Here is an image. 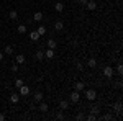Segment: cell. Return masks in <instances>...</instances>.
<instances>
[{
	"instance_id": "12",
	"label": "cell",
	"mask_w": 123,
	"mask_h": 121,
	"mask_svg": "<svg viewBox=\"0 0 123 121\" xmlns=\"http://www.w3.org/2000/svg\"><path fill=\"white\" fill-rule=\"evenodd\" d=\"M8 18L10 20H17L18 18V12H17V10H10L8 12Z\"/></svg>"
},
{
	"instance_id": "20",
	"label": "cell",
	"mask_w": 123,
	"mask_h": 121,
	"mask_svg": "<svg viewBox=\"0 0 123 121\" xmlns=\"http://www.w3.org/2000/svg\"><path fill=\"white\" fill-rule=\"evenodd\" d=\"M112 108H113V110H115L117 113H122V103H120V102L113 103V105H112Z\"/></svg>"
},
{
	"instance_id": "2",
	"label": "cell",
	"mask_w": 123,
	"mask_h": 121,
	"mask_svg": "<svg viewBox=\"0 0 123 121\" xmlns=\"http://www.w3.org/2000/svg\"><path fill=\"white\" fill-rule=\"evenodd\" d=\"M30 92H31V90H30V87L28 85H21V87H18V95L20 97H26V95H30Z\"/></svg>"
},
{
	"instance_id": "31",
	"label": "cell",
	"mask_w": 123,
	"mask_h": 121,
	"mask_svg": "<svg viewBox=\"0 0 123 121\" xmlns=\"http://www.w3.org/2000/svg\"><path fill=\"white\" fill-rule=\"evenodd\" d=\"M56 118H57V120H64V115H62V113H57Z\"/></svg>"
},
{
	"instance_id": "15",
	"label": "cell",
	"mask_w": 123,
	"mask_h": 121,
	"mask_svg": "<svg viewBox=\"0 0 123 121\" xmlns=\"http://www.w3.org/2000/svg\"><path fill=\"white\" fill-rule=\"evenodd\" d=\"M39 111H41V113H46L48 111V103H44L43 100L39 102Z\"/></svg>"
},
{
	"instance_id": "11",
	"label": "cell",
	"mask_w": 123,
	"mask_h": 121,
	"mask_svg": "<svg viewBox=\"0 0 123 121\" xmlns=\"http://www.w3.org/2000/svg\"><path fill=\"white\" fill-rule=\"evenodd\" d=\"M36 31H38V35H39V36H44V35L48 33V28L44 26V25H41V26H39V28L36 29Z\"/></svg>"
},
{
	"instance_id": "1",
	"label": "cell",
	"mask_w": 123,
	"mask_h": 121,
	"mask_svg": "<svg viewBox=\"0 0 123 121\" xmlns=\"http://www.w3.org/2000/svg\"><path fill=\"white\" fill-rule=\"evenodd\" d=\"M85 97H87L89 102H94L95 98H97V92H95L94 88H87L85 87Z\"/></svg>"
},
{
	"instance_id": "29",
	"label": "cell",
	"mask_w": 123,
	"mask_h": 121,
	"mask_svg": "<svg viewBox=\"0 0 123 121\" xmlns=\"http://www.w3.org/2000/svg\"><path fill=\"white\" fill-rule=\"evenodd\" d=\"M12 72H18V64H17V62L12 65Z\"/></svg>"
},
{
	"instance_id": "3",
	"label": "cell",
	"mask_w": 123,
	"mask_h": 121,
	"mask_svg": "<svg viewBox=\"0 0 123 121\" xmlns=\"http://www.w3.org/2000/svg\"><path fill=\"white\" fill-rule=\"evenodd\" d=\"M79 100H80V92H77V90H72L71 97H69V102H71V103H79Z\"/></svg>"
},
{
	"instance_id": "25",
	"label": "cell",
	"mask_w": 123,
	"mask_h": 121,
	"mask_svg": "<svg viewBox=\"0 0 123 121\" xmlns=\"http://www.w3.org/2000/svg\"><path fill=\"white\" fill-rule=\"evenodd\" d=\"M90 113H94V115H98V113H100V106H98V105H94V106L90 108Z\"/></svg>"
},
{
	"instance_id": "19",
	"label": "cell",
	"mask_w": 123,
	"mask_h": 121,
	"mask_svg": "<svg viewBox=\"0 0 123 121\" xmlns=\"http://www.w3.org/2000/svg\"><path fill=\"white\" fill-rule=\"evenodd\" d=\"M33 20L39 23V21L43 20V13H41V12H35V15H33Z\"/></svg>"
},
{
	"instance_id": "32",
	"label": "cell",
	"mask_w": 123,
	"mask_h": 121,
	"mask_svg": "<svg viewBox=\"0 0 123 121\" xmlns=\"http://www.w3.org/2000/svg\"><path fill=\"white\" fill-rule=\"evenodd\" d=\"M77 2H79L80 5H85V3H87V0H77Z\"/></svg>"
},
{
	"instance_id": "13",
	"label": "cell",
	"mask_w": 123,
	"mask_h": 121,
	"mask_svg": "<svg viewBox=\"0 0 123 121\" xmlns=\"http://www.w3.org/2000/svg\"><path fill=\"white\" fill-rule=\"evenodd\" d=\"M10 102L12 103H18L20 102V95L18 93H12V95H10Z\"/></svg>"
},
{
	"instance_id": "10",
	"label": "cell",
	"mask_w": 123,
	"mask_h": 121,
	"mask_svg": "<svg viewBox=\"0 0 123 121\" xmlns=\"http://www.w3.org/2000/svg\"><path fill=\"white\" fill-rule=\"evenodd\" d=\"M25 61H26V57L23 56V54H18V56H17V59H15V62H17V64H18V65L25 64Z\"/></svg>"
},
{
	"instance_id": "16",
	"label": "cell",
	"mask_w": 123,
	"mask_h": 121,
	"mask_svg": "<svg viewBox=\"0 0 123 121\" xmlns=\"http://www.w3.org/2000/svg\"><path fill=\"white\" fill-rule=\"evenodd\" d=\"M3 52H5L7 56H12V54H13V46L7 44V46H5V49H3Z\"/></svg>"
},
{
	"instance_id": "30",
	"label": "cell",
	"mask_w": 123,
	"mask_h": 121,
	"mask_svg": "<svg viewBox=\"0 0 123 121\" xmlns=\"http://www.w3.org/2000/svg\"><path fill=\"white\" fill-rule=\"evenodd\" d=\"M102 120H112V115H104Z\"/></svg>"
},
{
	"instance_id": "17",
	"label": "cell",
	"mask_w": 123,
	"mask_h": 121,
	"mask_svg": "<svg viewBox=\"0 0 123 121\" xmlns=\"http://www.w3.org/2000/svg\"><path fill=\"white\" fill-rule=\"evenodd\" d=\"M35 59H36V61H43V59H44V51H36Z\"/></svg>"
},
{
	"instance_id": "24",
	"label": "cell",
	"mask_w": 123,
	"mask_h": 121,
	"mask_svg": "<svg viewBox=\"0 0 123 121\" xmlns=\"http://www.w3.org/2000/svg\"><path fill=\"white\" fill-rule=\"evenodd\" d=\"M17 31H18L20 35H25V33H26V25H18Z\"/></svg>"
},
{
	"instance_id": "8",
	"label": "cell",
	"mask_w": 123,
	"mask_h": 121,
	"mask_svg": "<svg viewBox=\"0 0 123 121\" xmlns=\"http://www.w3.org/2000/svg\"><path fill=\"white\" fill-rule=\"evenodd\" d=\"M39 35H38V31H30V39H31V41H35V43H36V41H39Z\"/></svg>"
},
{
	"instance_id": "5",
	"label": "cell",
	"mask_w": 123,
	"mask_h": 121,
	"mask_svg": "<svg viewBox=\"0 0 123 121\" xmlns=\"http://www.w3.org/2000/svg\"><path fill=\"white\" fill-rule=\"evenodd\" d=\"M85 7H87V10H90V12H94V10H97V2H95V0H87V3H85Z\"/></svg>"
},
{
	"instance_id": "7",
	"label": "cell",
	"mask_w": 123,
	"mask_h": 121,
	"mask_svg": "<svg viewBox=\"0 0 123 121\" xmlns=\"http://www.w3.org/2000/svg\"><path fill=\"white\" fill-rule=\"evenodd\" d=\"M74 90H77V92L85 90V84H84V82H76V84H74Z\"/></svg>"
},
{
	"instance_id": "26",
	"label": "cell",
	"mask_w": 123,
	"mask_h": 121,
	"mask_svg": "<svg viewBox=\"0 0 123 121\" xmlns=\"http://www.w3.org/2000/svg\"><path fill=\"white\" fill-rule=\"evenodd\" d=\"M23 84H25V82H23L21 79H17V80H15V87H17V88H18V87H21Z\"/></svg>"
},
{
	"instance_id": "4",
	"label": "cell",
	"mask_w": 123,
	"mask_h": 121,
	"mask_svg": "<svg viewBox=\"0 0 123 121\" xmlns=\"http://www.w3.org/2000/svg\"><path fill=\"white\" fill-rule=\"evenodd\" d=\"M113 74H115V70H113L112 65H105V67H104V75L107 77V79H112Z\"/></svg>"
},
{
	"instance_id": "28",
	"label": "cell",
	"mask_w": 123,
	"mask_h": 121,
	"mask_svg": "<svg viewBox=\"0 0 123 121\" xmlns=\"http://www.w3.org/2000/svg\"><path fill=\"white\" fill-rule=\"evenodd\" d=\"M117 72H118V74H123V65L122 64L117 65Z\"/></svg>"
},
{
	"instance_id": "23",
	"label": "cell",
	"mask_w": 123,
	"mask_h": 121,
	"mask_svg": "<svg viewBox=\"0 0 123 121\" xmlns=\"http://www.w3.org/2000/svg\"><path fill=\"white\" fill-rule=\"evenodd\" d=\"M54 10H56L57 13H61V12H62V10H64V5H62V3H61V2H57L56 5H54Z\"/></svg>"
},
{
	"instance_id": "18",
	"label": "cell",
	"mask_w": 123,
	"mask_h": 121,
	"mask_svg": "<svg viewBox=\"0 0 123 121\" xmlns=\"http://www.w3.org/2000/svg\"><path fill=\"white\" fill-rule=\"evenodd\" d=\"M59 108H61V110H67V108H69V102H67V100H61V102H59Z\"/></svg>"
},
{
	"instance_id": "9",
	"label": "cell",
	"mask_w": 123,
	"mask_h": 121,
	"mask_svg": "<svg viewBox=\"0 0 123 121\" xmlns=\"http://www.w3.org/2000/svg\"><path fill=\"white\" fill-rule=\"evenodd\" d=\"M53 57H54V49L48 47L46 51H44V59H53Z\"/></svg>"
},
{
	"instance_id": "14",
	"label": "cell",
	"mask_w": 123,
	"mask_h": 121,
	"mask_svg": "<svg viewBox=\"0 0 123 121\" xmlns=\"http://www.w3.org/2000/svg\"><path fill=\"white\" fill-rule=\"evenodd\" d=\"M46 44H48V47H49V49H56V47H57V43L54 41V39H48Z\"/></svg>"
},
{
	"instance_id": "33",
	"label": "cell",
	"mask_w": 123,
	"mask_h": 121,
	"mask_svg": "<svg viewBox=\"0 0 123 121\" xmlns=\"http://www.w3.org/2000/svg\"><path fill=\"white\" fill-rule=\"evenodd\" d=\"M5 120V115H3V113H0V121H3Z\"/></svg>"
},
{
	"instance_id": "34",
	"label": "cell",
	"mask_w": 123,
	"mask_h": 121,
	"mask_svg": "<svg viewBox=\"0 0 123 121\" xmlns=\"http://www.w3.org/2000/svg\"><path fill=\"white\" fill-rule=\"evenodd\" d=\"M0 61H3V52H0Z\"/></svg>"
},
{
	"instance_id": "27",
	"label": "cell",
	"mask_w": 123,
	"mask_h": 121,
	"mask_svg": "<svg viewBox=\"0 0 123 121\" xmlns=\"http://www.w3.org/2000/svg\"><path fill=\"white\" fill-rule=\"evenodd\" d=\"M87 120H89V121H95V120H97V115H94V113H90V115L87 116Z\"/></svg>"
},
{
	"instance_id": "22",
	"label": "cell",
	"mask_w": 123,
	"mask_h": 121,
	"mask_svg": "<svg viewBox=\"0 0 123 121\" xmlns=\"http://www.w3.org/2000/svg\"><path fill=\"white\" fill-rule=\"evenodd\" d=\"M41 100H43V93H41V92H36V93H35V105H36V103H39Z\"/></svg>"
},
{
	"instance_id": "6",
	"label": "cell",
	"mask_w": 123,
	"mask_h": 121,
	"mask_svg": "<svg viewBox=\"0 0 123 121\" xmlns=\"http://www.w3.org/2000/svg\"><path fill=\"white\" fill-rule=\"evenodd\" d=\"M54 29H56V31H62V29H64V21H62V20H57L56 23H54Z\"/></svg>"
},
{
	"instance_id": "21",
	"label": "cell",
	"mask_w": 123,
	"mask_h": 121,
	"mask_svg": "<svg viewBox=\"0 0 123 121\" xmlns=\"http://www.w3.org/2000/svg\"><path fill=\"white\" fill-rule=\"evenodd\" d=\"M95 65H97V61H95L94 57H90V59L87 61V67H90V69H94Z\"/></svg>"
}]
</instances>
